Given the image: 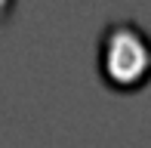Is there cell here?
<instances>
[{
	"label": "cell",
	"mask_w": 151,
	"mask_h": 148,
	"mask_svg": "<svg viewBox=\"0 0 151 148\" xmlns=\"http://www.w3.org/2000/svg\"><path fill=\"white\" fill-rule=\"evenodd\" d=\"M99 74L111 90L133 93L151 80V34L133 19H111L96 46Z\"/></svg>",
	"instance_id": "obj_1"
},
{
	"label": "cell",
	"mask_w": 151,
	"mask_h": 148,
	"mask_svg": "<svg viewBox=\"0 0 151 148\" xmlns=\"http://www.w3.org/2000/svg\"><path fill=\"white\" fill-rule=\"evenodd\" d=\"M12 6H16V0H0V22L12 12Z\"/></svg>",
	"instance_id": "obj_2"
}]
</instances>
